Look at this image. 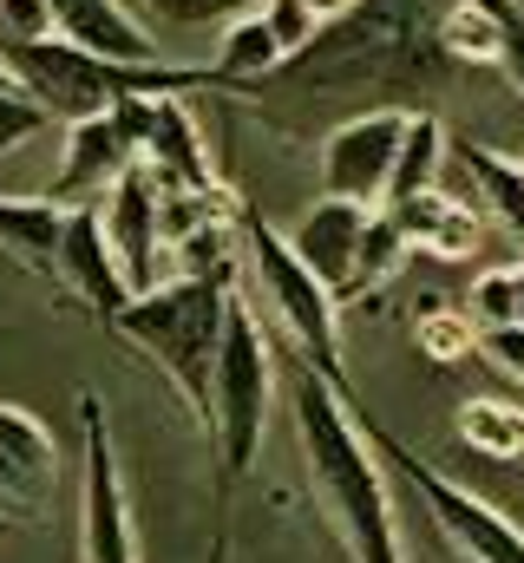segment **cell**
<instances>
[{
  "label": "cell",
  "mask_w": 524,
  "mask_h": 563,
  "mask_svg": "<svg viewBox=\"0 0 524 563\" xmlns=\"http://www.w3.org/2000/svg\"><path fill=\"white\" fill-rule=\"evenodd\" d=\"M446 13L452 0H354L302 53L250 86H230L223 99L256 106L262 125L282 132H302L315 112H426V99H439L466 73L446 46Z\"/></svg>",
  "instance_id": "cell-1"
},
{
  "label": "cell",
  "mask_w": 524,
  "mask_h": 563,
  "mask_svg": "<svg viewBox=\"0 0 524 563\" xmlns=\"http://www.w3.org/2000/svg\"><path fill=\"white\" fill-rule=\"evenodd\" d=\"M295 439H302L308 492H315L321 518L335 525V538L348 544V558L406 563L400 558V525H393L387 485H381V452H374V439H361L348 400L308 361H295Z\"/></svg>",
  "instance_id": "cell-2"
},
{
  "label": "cell",
  "mask_w": 524,
  "mask_h": 563,
  "mask_svg": "<svg viewBox=\"0 0 524 563\" xmlns=\"http://www.w3.org/2000/svg\"><path fill=\"white\" fill-rule=\"evenodd\" d=\"M230 301H237V276H177L131 295V308L112 321L157 361V374L177 387V400L197 413L204 432L217 420V347H223Z\"/></svg>",
  "instance_id": "cell-3"
},
{
  "label": "cell",
  "mask_w": 524,
  "mask_h": 563,
  "mask_svg": "<svg viewBox=\"0 0 524 563\" xmlns=\"http://www.w3.org/2000/svg\"><path fill=\"white\" fill-rule=\"evenodd\" d=\"M0 59H7V73L53 112V125L112 112L119 99H138V92H217V73H210V66L112 59V53L79 46V40H66V33H46V40H0Z\"/></svg>",
  "instance_id": "cell-4"
},
{
  "label": "cell",
  "mask_w": 524,
  "mask_h": 563,
  "mask_svg": "<svg viewBox=\"0 0 524 563\" xmlns=\"http://www.w3.org/2000/svg\"><path fill=\"white\" fill-rule=\"evenodd\" d=\"M243 269L256 282V295L275 308L282 334L295 341V354L354 407V387H348V374H341V295L315 276V269L288 250V236H275L250 203H243Z\"/></svg>",
  "instance_id": "cell-5"
},
{
  "label": "cell",
  "mask_w": 524,
  "mask_h": 563,
  "mask_svg": "<svg viewBox=\"0 0 524 563\" xmlns=\"http://www.w3.org/2000/svg\"><path fill=\"white\" fill-rule=\"evenodd\" d=\"M269 387H275V347L256 328V314L243 301H230V321H223V347H217V459H223V485H237L250 472L262 445V426H269Z\"/></svg>",
  "instance_id": "cell-6"
},
{
  "label": "cell",
  "mask_w": 524,
  "mask_h": 563,
  "mask_svg": "<svg viewBox=\"0 0 524 563\" xmlns=\"http://www.w3.org/2000/svg\"><path fill=\"white\" fill-rule=\"evenodd\" d=\"M368 439H374V452H381L387 465H400V478L426 498V518L439 525V538H446L466 563H524V531L499 511V505H485L472 485L433 472L419 452H406V445H400L393 432H381L374 420H368Z\"/></svg>",
  "instance_id": "cell-7"
},
{
  "label": "cell",
  "mask_w": 524,
  "mask_h": 563,
  "mask_svg": "<svg viewBox=\"0 0 524 563\" xmlns=\"http://www.w3.org/2000/svg\"><path fill=\"white\" fill-rule=\"evenodd\" d=\"M79 432H86V465H79V531H86V563H138L131 538V505L119 485L112 432H106V400L79 394Z\"/></svg>",
  "instance_id": "cell-8"
},
{
  "label": "cell",
  "mask_w": 524,
  "mask_h": 563,
  "mask_svg": "<svg viewBox=\"0 0 524 563\" xmlns=\"http://www.w3.org/2000/svg\"><path fill=\"white\" fill-rule=\"evenodd\" d=\"M406 119H413V112H400V106H374V112L341 119V125L321 139V190L381 210V203H387V184H393L400 139H406Z\"/></svg>",
  "instance_id": "cell-9"
},
{
  "label": "cell",
  "mask_w": 524,
  "mask_h": 563,
  "mask_svg": "<svg viewBox=\"0 0 524 563\" xmlns=\"http://www.w3.org/2000/svg\"><path fill=\"white\" fill-rule=\"evenodd\" d=\"M99 217H106V236H112V250H119L125 282L138 295L157 288V263H164L171 250H164V230H157V177H151L144 157H131L125 170L99 190Z\"/></svg>",
  "instance_id": "cell-10"
},
{
  "label": "cell",
  "mask_w": 524,
  "mask_h": 563,
  "mask_svg": "<svg viewBox=\"0 0 524 563\" xmlns=\"http://www.w3.org/2000/svg\"><path fill=\"white\" fill-rule=\"evenodd\" d=\"M59 288H73L106 328L119 321L131 308V288L125 269H119V250H112V236H106V217H99V203H73V217H66V250H59Z\"/></svg>",
  "instance_id": "cell-11"
},
{
  "label": "cell",
  "mask_w": 524,
  "mask_h": 563,
  "mask_svg": "<svg viewBox=\"0 0 524 563\" xmlns=\"http://www.w3.org/2000/svg\"><path fill=\"white\" fill-rule=\"evenodd\" d=\"M368 217H374V203H354V197L321 190V197L302 210V223L288 230V250H295L315 276L341 295V288H348V276H354V256H361Z\"/></svg>",
  "instance_id": "cell-12"
},
{
  "label": "cell",
  "mask_w": 524,
  "mask_h": 563,
  "mask_svg": "<svg viewBox=\"0 0 524 563\" xmlns=\"http://www.w3.org/2000/svg\"><path fill=\"white\" fill-rule=\"evenodd\" d=\"M138 157L151 164L157 184H184V190L217 184L210 151H204V132H197L184 92H157V99H144V144H138Z\"/></svg>",
  "instance_id": "cell-13"
},
{
  "label": "cell",
  "mask_w": 524,
  "mask_h": 563,
  "mask_svg": "<svg viewBox=\"0 0 524 563\" xmlns=\"http://www.w3.org/2000/svg\"><path fill=\"white\" fill-rule=\"evenodd\" d=\"M53 485H59L53 432L33 420V413H20V407H0V505L33 511Z\"/></svg>",
  "instance_id": "cell-14"
},
{
  "label": "cell",
  "mask_w": 524,
  "mask_h": 563,
  "mask_svg": "<svg viewBox=\"0 0 524 563\" xmlns=\"http://www.w3.org/2000/svg\"><path fill=\"white\" fill-rule=\"evenodd\" d=\"M66 217H73V203H59L53 190H46V197H0V250H7V256H20L33 276L59 282Z\"/></svg>",
  "instance_id": "cell-15"
},
{
  "label": "cell",
  "mask_w": 524,
  "mask_h": 563,
  "mask_svg": "<svg viewBox=\"0 0 524 563\" xmlns=\"http://www.w3.org/2000/svg\"><path fill=\"white\" fill-rule=\"evenodd\" d=\"M46 7H53L59 33L79 40V46H99V53H112V59H157L144 20L131 13L125 0H46Z\"/></svg>",
  "instance_id": "cell-16"
},
{
  "label": "cell",
  "mask_w": 524,
  "mask_h": 563,
  "mask_svg": "<svg viewBox=\"0 0 524 563\" xmlns=\"http://www.w3.org/2000/svg\"><path fill=\"white\" fill-rule=\"evenodd\" d=\"M459 170L472 184V203L485 217H499L512 236H524V164L492 151V144H459Z\"/></svg>",
  "instance_id": "cell-17"
},
{
  "label": "cell",
  "mask_w": 524,
  "mask_h": 563,
  "mask_svg": "<svg viewBox=\"0 0 524 563\" xmlns=\"http://www.w3.org/2000/svg\"><path fill=\"white\" fill-rule=\"evenodd\" d=\"M288 53L275 46V33H269V20L256 13H243V20H230L223 26V46H217V59H210V73H217V92H230V86H250L262 73H275Z\"/></svg>",
  "instance_id": "cell-18"
},
{
  "label": "cell",
  "mask_w": 524,
  "mask_h": 563,
  "mask_svg": "<svg viewBox=\"0 0 524 563\" xmlns=\"http://www.w3.org/2000/svg\"><path fill=\"white\" fill-rule=\"evenodd\" d=\"M439 164H446V132L433 112H413L406 119V139H400V157H393V184H387V203L413 197V190H433L439 184ZM381 203V210H387Z\"/></svg>",
  "instance_id": "cell-19"
},
{
  "label": "cell",
  "mask_w": 524,
  "mask_h": 563,
  "mask_svg": "<svg viewBox=\"0 0 524 563\" xmlns=\"http://www.w3.org/2000/svg\"><path fill=\"white\" fill-rule=\"evenodd\" d=\"M459 439L479 459L512 465V459H524V407H512V400H466L459 407Z\"/></svg>",
  "instance_id": "cell-20"
},
{
  "label": "cell",
  "mask_w": 524,
  "mask_h": 563,
  "mask_svg": "<svg viewBox=\"0 0 524 563\" xmlns=\"http://www.w3.org/2000/svg\"><path fill=\"white\" fill-rule=\"evenodd\" d=\"M406 256H413V243L400 236V223H393L387 210H374V217H368V236H361V256H354V276H348V288H341V301L387 288Z\"/></svg>",
  "instance_id": "cell-21"
},
{
  "label": "cell",
  "mask_w": 524,
  "mask_h": 563,
  "mask_svg": "<svg viewBox=\"0 0 524 563\" xmlns=\"http://www.w3.org/2000/svg\"><path fill=\"white\" fill-rule=\"evenodd\" d=\"M446 46L459 66H499V46H505V20L485 13L479 0H452L446 13Z\"/></svg>",
  "instance_id": "cell-22"
},
{
  "label": "cell",
  "mask_w": 524,
  "mask_h": 563,
  "mask_svg": "<svg viewBox=\"0 0 524 563\" xmlns=\"http://www.w3.org/2000/svg\"><path fill=\"white\" fill-rule=\"evenodd\" d=\"M413 341H419V354H426L433 367H459V361L479 354V321L459 314V308H433V314H419Z\"/></svg>",
  "instance_id": "cell-23"
},
{
  "label": "cell",
  "mask_w": 524,
  "mask_h": 563,
  "mask_svg": "<svg viewBox=\"0 0 524 563\" xmlns=\"http://www.w3.org/2000/svg\"><path fill=\"white\" fill-rule=\"evenodd\" d=\"M131 7L157 26H230V20L256 13L262 0H131Z\"/></svg>",
  "instance_id": "cell-24"
},
{
  "label": "cell",
  "mask_w": 524,
  "mask_h": 563,
  "mask_svg": "<svg viewBox=\"0 0 524 563\" xmlns=\"http://www.w3.org/2000/svg\"><path fill=\"white\" fill-rule=\"evenodd\" d=\"M452 203H459V197H446V190L433 184V190H413V197L387 203V217L400 223V236H406L413 250H433L439 230H446V217H452Z\"/></svg>",
  "instance_id": "cell-25"
},
{
  "label": "cell",
  "mask_w": 524,
  "mask_h": 563,
  "mask_svg": "<svg viewBox=\"0 0 524 563\" xmlns=\"http://www.w3.org/2000/svg\"><path fill=\"white\" fill-rule=\"evenodd\" d=\"M466 314H472L479 328L524 321V308H518V269H485V276L472 282V295H466Z\"/></svg>",
  "instance_id": "cell-26"
},
{
  "label": "cell",
  "mask_w": 524,
  "mask_h": 563,
  "mask_svg": "<svg viewBox=\"0 0 524 563\" xmlns=\"http://www.w3.org/2000/svg\"><path fill=\"white\" fill-rule=\"evenodd\" d=\"M46 125H53V112H46L20 79H13V86H0V157H7V151H20L26 139H40Z\"/></svg>",
  "instance_id": "cell-27"
},
{
  "label": "cell",
  "mask_w": 524,
  "mask_h": 563,
  "mask_svg": "<svg viewBox=\"0 0 524 563\" xmlns=\"http://www.w3.org/2000/svg\"><path fill=\"white\" fill-rule=\"evenodd\" d=\"M262 20H269V33H275V46L282 53H302L328 20L315 13V0H262Z\"/></svg>",
  "instance_id": "cell-28"
},
{
  "label": "cell",
  "mask_w": 524,
  "mask_h": 563,
  "mask_svg": "<svg viewBox=\"0 0 524 563\" xmlns=\"http://www.w3.org/2000/svg\"><path fill=\"white\" fill-rule=\"evenodd\" d=\"M46 33H59L46 0H0V40H46Z\"/></svg>",
  "instance_id": "cell-29"
},
{
  "label": "cell",
  "mask_w": 524,
  "mask_h": 563,
  "mask_svg": "<svg viewBox=\"0 0 524 563\" xmlns=\"http://www.w3.org/2000/svg\"><path fill=\"white\" fill-rule=\"evenodd\" d=\"M472 243H479V203H452V217H446V230H439V243L426 256L459 263V256H472Z\"/></svg>",
  "instance_id": "cell-30"
},
{
  "label": "cell",
  "mask_w": 524,
  "mask_h": 563,
  "mask_svg": "<svg viewBox=\"0 0 524 563\" xmlns=\"http://www.w3.org/2000/svg\"><path fill=\"white\" fill-rule=\"evenodd\" d=\"M479 354L492 367H505L512 380H524V321H505V328H479Z\"/></svg>",
  "instance_id": "cell-31"
},
{
  "label": "cell",
  "mask_w": 524,
  "mask_h": 563,
  "mask_svg": "<svg viewBox=\"0 0 524 563\" xmlns=\"http://www.w3.org/2000/svg\"><path fill=\"white\" fill-rule=\"evenodd\" d=\"M499 66L512 73V86L524 92V13H505V46H499Z\"/></svg>",
  "instance_id": "cell-32"
},
{
  "label": "cell",
  "mask_w": 524,
  "mask_h": 563,
  "mask_svg": "<svg viewBox=\"0 0 524 563\" xmlns=\"http://www.w3.org/2000/svg\"><path fill=\"white\" fill-rule=\"evenodd\" d=\"M348 7H354V0H315V13H321V20H341Z\"/></svg>",
  "instance_id": "cell-33"
},
{
  "label": "cell",
  "mask_w": 524,
  "mask_h": 563,
  "mask_svg": "<svg viewBox=\"0 0 524 563\" xmlns=\"http://www.w3.org/2000/svg\"><path fill=\"white\" fill-rule=\"evenodd\" d=\"M512 269H518V308H524V263H512Z\"/></svg>",
  "instance_id": "cell-34"
},
{
  "label": "cell",
  "mask_w": 524,
  "mask_h": 563,
  "mask_svg": "<svg viewBox=\"0 0 524 563\" xmlns=\"http://www.w3.org/2000/svg\"><path fill=\"white\" fill-rule=\"evenodd\" d=\"M210 563H223V538H217V544H210Z\"/></svg>",
  "instance_id": "cell-35"
},
{
  "label": "cell",
  "mask_w": 524,
  "mask_h": 563,
  "mask_svg": "<svg viewBox=\"0 0 524 563\" xmlns=\"http://www.w3.org/2000/svg\"><path fill=\"white\" fill-rule=\"evenodd\" d=\"M0 86H13V73H7V59H0Z\"/></svg>",
  "instance_id": "cell-36"
}]
</instances>
